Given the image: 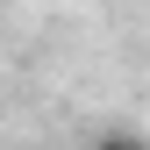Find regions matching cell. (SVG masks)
<instances>
[{"mask_svg":"<svg viewBox=\"0 0 150 150\" xmlns=\"http://www.w3.org/2000/svg\"><path fill=\"white\" fill-rule=\"evenodd\" d=\"M93 150H150V143H143V136H129V129H107Z\"/></svg>","mask_w":150,"mask_h":150,"instance_id":"6da1fadb","label":"cell"}]
</instances>
